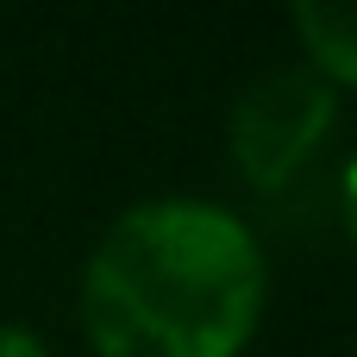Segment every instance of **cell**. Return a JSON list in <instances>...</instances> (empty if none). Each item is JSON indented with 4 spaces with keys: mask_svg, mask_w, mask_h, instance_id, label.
Here are the masks:
<instances>
[{
    "mask_svg": "<svg viewBox=\"0 0 357 357\" xmlns=\"http://www.w3.org/2000/svg\"><path fill=\"white\" fill-rule=\"evenodd\" d=\"M345 232H351V245H357V157H351V169H345Z\"/></svg>",
    "mask_w": 357,
    "mask_h": 357,
    "instance_id": "5b68a950",
    "label": "cell"
},
{
    "mask_svg": "<svg viewBox=\"0 0 357 357\" xmlns=\"http://www.w3.org/2000/svg\"><path fill=\"white\" fill-rule=\"evenodd\" d=\"M289 25H295L314 75L357 88V6H295Z\"/></svg>",
    "mask_w": 357,
    "mask_h": 357,
    "instance_id": "3957f363",
    "label": "cell"
},
{
    "mask_svg": "<svg viewBox=\"0 0 357 357\" xmlns=\"http://www.w3.org/2000/svg\"><path fill=\"white\" fill-rule=\"evenodd\" d=\"M0 357H56L31 326H13V320H0Z\"/></svg>",
    "mask_w": 357,
    "mask_h": 357,
    "instance_id": "277c9868",
    "label": "cell"
},
{
    "mask_svg": "<svg viewBox=\"0 0 357 357\" xmlns=\"http://www.w3.org/2000/svg\"><path fill=\"white\" fill-rule=\"evenodd\" d=\"M339 126V94L326 75L314 69H264L257 82L238 88L232 119H226V144L238 176L257 195H282L333 138Z\"/></svg>",
    "mask_w": 357,
    "mask_h": 357,
    "instance_id": "7a4b0ae2",
    "label": "cell"
},
{
    "mask_svg": "<svg viewBox=\"0 0 357 357\" xmlns=\"http://www.w3.org/2000/svg\"><path fill=\"white\" fill-rule=\"evenodd\" d=\"M257 232L195 195L126 207L82 264V333L100 357H238L264 326Z\"/></svg>",
    "mask_w": 357,
    "mask_h": 357,
    "instance_id": "6da1fadb",
    "label": "cell"
}]
</instances>
